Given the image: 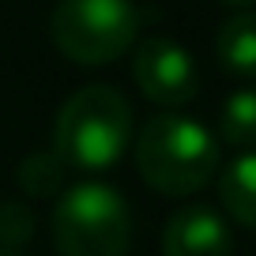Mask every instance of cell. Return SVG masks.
Listing matches in <instances>:
<instances>
[{
  "label": "cell",
  "instance_id": "cell-13",
  "mask_svg": "<svg viewBox=\"0 0 256 256\" xmlns=\"http://www.w3.org/2000/svg\"><path fill=\"white\" fill-rule=\"evenodd\" d=\"M0 256H19V252H8V248H0Z\"/></svg>",
  "mask_w": 256,
  "mask_h": 256
},
{
  "label": "cell",
  "instance_id": "cell-7",
  "mask_svg": "<svg viewBox=\"0 0 256 256\" xmlns=\"http://www.w3.org/2000/svg\"><path fill=\"white\" fill-rule=\"evenodd\" d=\"M222 211L245 230H256V151H241L218 177Z\"/></svg>",
  "mask_w": 256,
  "mask_h": 256
},
{
  "label": "cell",
  "instance_id": "cell-9",
  "mask_svg": "<svg viewBox=\"0 0 256 256\" xmlns=\"http://www.w3.org/2000/svg\"><path fill=\"white\" fill-rule=\"evenodd\" d=\"M64 177H68V162H64L53 147L26 154V158L19 162V170H16V181H19V188H23L26 196H56V192L68 188Z\"/></svg>",
  "mask_w": 256,
  "mask_h": 256
},
{
  "label": "cell",
  "instance_id": "cell-6",
  "mask_svg": "<svg viewBox=\"0 0 256 256\" xmlns=\"http://www.w3.org/2000/svg\"><path fill=\"white\" fill-rule=\"evenodd\" d=\"M234 234L215 208H181L162 230V256H230Z\"/></svg>",
  "mask_w": 256,
  "mask_h": 256
},
{
  "label": "cell",
  "instance_id": "cell-2",
  "mask_svg": "<svg viewBox=\"0 0 256 256\" xmlns=\"http://www.w3.org/2000/svg\"><path fill=\"white\" fill-rule=\"evenodd\" d=\"M132 136V106L110 83L76 90L56 113L53 151L68 170H106L124 154Z\"/></svg>",
  "mask_w": 256,
  "mask_h": 256
},
{
  "label": "cell",
  "instance_id": "cell-11",
  "mask_svg": "<svg viewBox=\"0 0 256 256\" xmlns=\"http://www.w3.org/2000/svg\"><path fill=\"white\" fill-rule=\"evenodd\" d=\"M34 238V211L19 200H4L0 204V248H23Z\"/></svg>",
  "mask_w": 256,
  "mask_h": 256
},
{
  "label": "cell",
  "instance_id": "cell-3",
  "mask_svg": "<svg viewBox=\"0 0 256 256\" xmlns=\"http://www.w3.org/2000/svg\"><path fill=\"white\" fill-rule=\"evenodd\" d=\"M128 245H132V211L113 184L80 181L56 196V256H128Z\"/></svg>",
  "mask_w": 256,
  "mask_h": 256
},
{
  "label": "cell",
  "instance_id": "cell-4",
  "mask_svg": "<svg viewBox=\"0 0 256 256\" xmlns=\"http://www.w3.org/2000/svg\"><path fill=\"white\" fill-rule=\"evenodd\" d=\"M49 34L68 60L94 68L124 56L140 34V12L132 0H60L49 19Z\"/></svg>",
  "mask_w": 256,
  "mask_h": 256
},
{
  "label": "cell",
  "instance_id": "cell-1",
  "mask_svg": "<svg viewBox=\"0 0 256 256\" xmlns=\"http://www.w3.org/2000/svg\"><path fill=\"white\" fill-rule=\"evenodd\" d=\"M136 170L162 196H188L215 177L218 144L200 120L162 113L147 120L136 140Z\"/></svg>",
  "mask_w": 256,
  "mask_h": 256
},
{
  "label": "cell",
  "instance_id": "cell-5",
  "mask_svg": "<svg viewBox=\"0 0 256 256\" xmlns=\"http://www.w3.org/2000/svg\"><path fill=\"white\" fill-rule=\"evenodd\" d=\"M132 76L140 94L162 110L188 106L200 90V68L192 53L170 38H147L132 56Z\"/></svg>",
  "mask_w": 256,
  "mask_h": 256
},
{
  "label": "cell",
  "instance_id": "cell-10",
  "mask_svg": "<svg viewBox=\"0 0 256 256\" xmlns=\"http://www.w3.org/2000/svg\"><path fill=\"white\" fill-rule=\"evenodd\" d=\"M218 136L230 147L256 151V90H234L218 113Z\"/></svg>",
  "mask_w": 256,
  "mask_h": 256
},
{
  "label": "cell",
  "instance_id": "cell-12",
  "mask_svg": "<svg viewBox=\"0 0 256 256\" xmlns=\"http://www.w3.org/2000/svg\"><path fill=\"white\" fill-rule=\"evenodd\" d=\"M230 4H238V8H248V4H256V0H230Z\"/></svg>",
  "mask_w": 256,
  "mask_h": 256
},
{
  "label": "cell",
  "instance_id": "cell-8",
  "mask_svg": "<svg viewBox=\"0 0 256 256\" xmlns=\"http://www.w3.org/2000/svg\"><path fill=\"white\" fill-rule=\"evenodd\" d=\"M215 56L230 76L256 80V12H234L218 26Z\"/></svg>",
  "mask_w": 256,
  "mask_h": 256
}]
</instances>
